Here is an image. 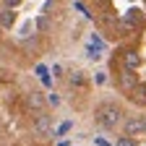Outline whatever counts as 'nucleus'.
Segmentation results:
<instances>
[{"label":"nucleus","mask_w":146,"mask_h":146,"mask_svg":"<svg viewBox=\"0 0 146 146\" xmlns=\"http://www.w3.org/2000/svg\"><path fill=\"white\" fill-rule=\"evenodd\" d=\"M36 76H39V81L44 84V86H50L52 81H50V70L44 68V65H36Z\"/></svg>","instance_id":"1a4fd4ad"},{"label":"nucleus","mask_w":146,"mask_h":146,"mask_svg":"<svg viewBox=\"0 0 146 146\" xmlns=\"http://www.w3.org/2000/svg\"><path fill=\"white\" fill-rule=\"evenodd\" d=\"M143 133H146V117H143Z\"/></svg>","instance_id":"412c9836"},{"label":"nucleus","mask_w":146,"mask_h":146,"mask_svg":"<svg viewBox=\"0 0 146 146\" xmlns=\"http://www.w3.org/2000/svg\"><path fill=\"white\" fill-rule=\"evenodd\" d=\"M84 76H86L84 70H76V73H70V86H81V84L86 81Z\"/></svg>","instance_id":"9b49d317"},{"label":"nucleus","mask_w":146,"mask_h":146,"mask_svg":"<svg viewBox=\"0 0 146 146\" xmlns=\"http://www.w3.org/2000/svg\"><path fill=\"white\" fill-rule=\"evenodd\" d=\"M141 60H138V52H125V68L128 70H138Z\"/></svg>","instance_id":"423d86ee"},{"label":"nucleus","mask_w":146,"mask_h":146,"mask_svg":"<svg viewBox=\"0 0 146 146\" xmlns=\"http://www.w3.org/2000/svg\"><path fill=\"white\" fill-rule=\"evenodd\" d=\"M58 146H68V141H60V143H58Z\"/></svg>","instance_id":"aec40b11"},{"label":"nucleus","mask_w":146,"mask_h":146,"mask_svg":"<svg viewBox=\"0 0 146 146\" xmlns=\"http://www.w3.org/2000/svg\"><path fill=\"white\" fill-rule=\"evenodd\" d=\"M94 120L102 131H117V125L123 123V112L115 104H99L94 112Z\"/></svg>","instance_id":"f257e3e1"},{"label":"nucleus","mask_w":146,"mask_h":146,"mask_svg":"<svg viewBox=\"0 0 146 146\" xmlns=\"http://www.w3.org/2000/svg\"><path fill=\"white\" fill-rule=\"evenodd\" d=\"M44 102H47V99H42V94H39V91L29 94V107H34V110H42V107H44Z\"/></svg>","instance_id":"0eeeda50"},{"label":"nucleus","mask_w":146,"mask_h":146,"mask_svg":"<svg viewBox=\"0 0 146 146\" xmlns=\"http://www.w3.org/2000/svg\"><path fill=\"white\" fill-rule=\"evenodd\" d=\"M60 102H63L60 94H55V91H50V94H47V104H50V107H60Z\"/></svg>","instance_id":"4468645a"},{"label":"nucleus","mask_w":146,"mask_h":146,"mask_svg":"<svg viewBox=\"0 0 146 146\" xmlns=\"http://www.w3.org/2000/svg\"><path fill=\"white\" fill-rule=\"evenodd\" d=\"M18 5H21V0H3V8H8V11H13Z\"/></svg>","instance_id":"f3484780"},{"label":"nucleus","mask_w":146,"mask_h":146,"mask_svg":"<svg viewBox=\"0 0 146 146\" xmlns=\"http://www.w3.org/2000/svg\"><path fill=\"white\" fill-rule=\"evenodd\" d=\"M138 133H143V117H128L125 120V136H138Z\"/></svg>","instance_id":"7ed1b4c3"},{"label":"nucleus","mask_w":146,"mask_h":146,"mask_svg":"<svg viewBox=\"0 0 146 146\" xmlns=\"http://www.w3.org/2000/svg\"><path fill=\"white\" fill-rule=\"evenodd\" d=\"M104 81H107V73H104V70H97V73H94V84H97V86H102Z\"/></svg>","instance_id":"dca6fc26"},{"label":"nucleus","mask_w":146,"mask_h":146,"mask_svg":"<svg viewBox=\"0 0 146 146\" xmlns=\"http://www.w3.org/2000/svg\"><path fill=\"white\" fill-rule=\"evenodd\" d=\"M91 44H94V47H97L99 52H104V50H107V42L102 39V36H99V34H94V36H91Z\"/></svg>","instance_id":"f8f14e48"},{"label":"nucleus","mask_w":146,"mask_h":146,"mask_svg":"<svg viewBox=\"0 0 146 146\" xmlns=\"http://www.w3.org/2000/svg\"><path fill=\"white\" fill-rule=\"evenodd\" d=\"M13 21H16V13H13V11H8V8L0 11V26H3V29H11Z\"/></svg>","instance_id":"39448f33"},{"label":"nucleus","mask_w":146,"mask_h":146,"mask_svg":"<svg viewBox=\"0 0 146 146\" xmlns=\"http://www.w3.org/2000/svg\"><path fill=\"white\" fill-rule=\"evenodd\" d=\"M70 128H73V120H65V123H60L58 128H55V138H63V136L70 131Z\"/></svg>","instance_id":"6e6552de"},{"label":"nucleus","mask_w":146,"mask_h":146,"mask_svg":"<svg viewBox=\"0 0 146 146\" xmlns=\"http://www.w3.org/2000/svg\"><path fill=\"white\" fill-rule=\"evenodd\" d=\"M50 73H52L55 78H60V73H63V65H60V63H55V65L50 68Z\"/></svg>","instance_id":"a211bd4d"},{"label":"nucleus","mask_w":146,"mask_h":146,"mask_svg":"<svg viewBox=\"0 0 146 146\" xmlns=\"http://www.w3.org/2000/svg\"><path fill=\"white\" fill-rule=\"evenodd\" d=\"M52 131V117L47 112H39L34 117V136H47Z\"/></svg>","instance_id":"f03ea898"},{"label":"nucleus","mask_w":146,"mask_h":146,"mask_svg":"<svg viewBox=\"0 0 146 146\" xmlns=\"http://www.w3.org/2000/svg\"><path fill=\"white\" fill-rule=\"evenodd\" d=\"M112 146H136V143H133V138H131V136H117Z\"/></svg>","instance_id":"ddd939ff"},{"label":"nucleus","mask_w":146,"mask_h":146,"mask_svg":"<svg viewBox=\"0 0 146 146\" xmlns=\"http://www.w3.org/2000/svg\"><path fill=\"white\" fill-rule=\"evenodd\" d=\"M136 84H138V76H133V70H125V73H123V78H120V86H123L125 91H131Z\"/></svg>","instance_id":"20e7f679"},{"label":"nucleus","mask_w":146,"mask_h":146,"mask_svg":"<svg viewBox=\"0 0 146 146\" xmlns=\"http://www.w3.org/2000/svg\"><path fill=\"white\" fill-rule=\"evenodd\" d=\"M86 58H89V60H99V58H102V52L89 42V44H86Z\"/></svg>","instance_id":"9d476101"},{"label":"nucleus","mask_w":146,"mask_h":146,"mask_svg":"<svg viewBox=\"0 0 146 146\" xmlns=\"http://www.w3.org/2000/svg\"><path fill=\"white\" fill-rule=\"evenodd\" d=\"M94 143H97V146H110V143H107V138H102V136H97V138H94Z\"/></svg>","instance_id":"6ab92c4d"},{"label":"nucleus","mask_w":146,"mask_h":146,"mask_svg":"<svg viewBox=\"0 0 146 146\" xmlns=\"http://www.w3.org/2000/svg\"><path fill=\"white\" fill-rule=\"evenodd\" d=\"M36 26H39V31H50V18H47V16H42L39 21H36Z\"/></svg>","instance_id":"2eb2a0df"}]
</instances>
